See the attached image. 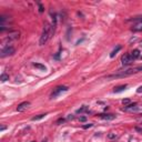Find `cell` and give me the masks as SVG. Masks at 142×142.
<instances>
[{
    "label": "cell",
    "mask_w": 142,
    "mask_h": 142,
    "mask_svg": "<svg viewBox=\"0 0 142 142\" xmlns=\"http://www.w3.org/2000/svg\"><path fill=\"white\" fill-rule=\"evenodd\" d=\"M32 142H35V141H32Z\"/></svg>",
    "instance_id": "obj_24"
},
{
    "label": "cell",
    "mask_w": 142,
    "mask_h": 142,
    "mask_svg": "<svg viewBox=\"0 0 142 142\" xmlns=\"http://www.w3.org/2000/svg\"><path fill=\"white\" fill-rule=\"evenodd\" d=\"M130 55H131V57H132L133 60H134V59H138L140 57V50H138V49H134V50H133V51L131 52Z\"/></svg>",
    "instance_id": "obj_9"
},
{
    "label": "cell",
    "mask_w": 142,
    "mask_h": 142,
    "mask_svg": "<svg viewBox=\"0 0 142 142\" xmlns=\"http://www.w3.org/2000/svg\"><path fill=\"white\" fill-rule=\"evenodd\" d=\"M41 142H47V139H45V140H42Z\"/></svg>",
    "instance_id": "obj_23"
},
{
    "label": "cell",
    "mask_w": 142,
    "mask_h": 142,
    "mask_svg": "<svg viewBox=\"0 0 142 142\" xmlns=\"http://www.w3.org/2000/svg\"><path fill=\"white\" fill-rule=\"evenodd\" d=\"M126 88H127V84H123V86H119V87L114 88L113 92H116V93H118V92H121V91L126 90Z\"/></svg>",
    "instance_id": "obj_11"
},
{
    "label": "cell",
    "mask_w": 142,
    "mask_h": 142,
    "mask_svg": "<svg viewBox=\"0 0 142 142\" xmlns=\"http://www.w3.org/2000/svg\"><path fill=\"white\" fill-rule=\"evenodd\" d=\"M86 120H87V118H86V117H81V118H80V121H81V122H84Z\"/></svg>",
    "instance_id": "obj_21"
},
{
    "label": "cell",
    "mask_w": 142,
    "mask_h": 142,
    "mask_svg": "<svg viewBox=\"0 0 142 142\" xmlns=\"http://www.w3.org/2000/svg\"><path fill=\"white\" fill-rule=\"evenodd\" d=\"M132 31H142V21H138L132 27Z\"/></svg>",
    "instance_id": "obj_7"
},
{
    "label": "cell",
    "mask_w": 142,
    "mask_h": 142,
    "mask_svg": "<svg viewBox=\"0 0 142 142\" xmlns=\"http://www.w3.org/2000/svg\"><path fill=\"white\" fill-rule=\"evenodd\" d=\"M84 111H88V108H87V106H82L81 109H78V110H77V112H78V113L84 112Z\"/></svg>",
    "instance_id": "obj_15"
},
{
    "label": "cell",
    "mask_w": 142,
    "mask_h": 142,
    "mask_svg": "<svg viewBox=\"0 0 142 142\" xmlns=\"http://www.w3.org/2000/svg\"><path fill=\"white\" fill-rule=\"evenodd\" d=\"M39 8H40V9H39V11H40V12H42V11H43V7H42V5H39Z\"/></svg>",
    "instance_id": "obj_22"
},
{
    "label": "cell",
    "mask_w": 142,
    "mask_h": 142,
    "mask_svg": "<svg viewBox=\"0 0 142 142\" xmlns=\"http://www.w3.org/2000/svg\"><path fill=\"white\" fill-rule=\"evenodd\" d=\"M46 116H47V114H39V116H36V117H33V118H32V121H38V120H41V119H43Z\"/></svg>",
    "instance_id": "obj_13"
},
{
    "label": "cell",
    "mask_w": 142,
    "mask_h": 142,
    "mask_svg": "<svg viewBox=\"0 0 142 142\" xmlns=\"http://www.w3.org/2000/svg\"><path fill=\"white\" fill-rule=\"evenodd\" d=\"M66 91H68V87H66V86H59V87H57L56 89H53V91H52V93L50 97L56 98V97H58L61 92H66Z\"/></svg>",
    "instance_id": "obj_3"
},
{
    "label": "cell",
    "mask_w": 142,
    "mask_h": 142,
    "mask_svg": "<svg viewBox=\"0 0 142 142\" xmlns=\"http://www.w3.org/2000/svg\"><path fill=\"white\" fill-rule=\"evenodd\" d=\"M120 50H121V46H118L117 48H114V49L112 50V52L110 53V58H114V56H116L117 53L120 51Z\"/></svg>",
    "instance_id": "obj_10"
},
{
    "label": "cell",
    "mask_w": 142,
    "mask_h": 142,
    "mask_svg": "<svg viewBox=\"0 0 142 142\" xmlns=\"http://www.w3.org/2000/svg\"><path fill=\"white\" fill-rule=\"evenodd\" d=\"M29 106H30V102H28V101H25V102L20 103L19 106H17V111H18V112H22V111H25V110H26Z\"/></svg>",
    "instance_id": "obj_5"
},
{
    "label": "cell",
    "mask_w": 142,
    "mask_h": 142,
    "mask_svg": "<svg viewBox=\"0 0 142 142\" xmlns=\"http://www.w3.org/2000/svg\"><path fill=\"white\" fill-rule=\"evenodd\" d=\"M55 27L56 26H53V25H49L48 22L45 23V28H43L41 38H40V45L41 46L46 45V43L49 41V39L52 37L53 31H55Z\"/></svg>",
    "instance_id": "obj_1"
},
{
    "label": "cell",
    "mask_w": 142,
    "mask_h": 142,
    "mask_svg": "<svg viewBox=\"0 0 142 142\" xmlns=\"http://www.w3.org/2000/svg\"><path fill=\"white\" fill-rule=\"evenodd\" d=\"M13 53H15V48L11 47V46H7V47H5V48L1 50L0 57H1V58H5V57L11 56V55H13Z\"/></svg>",
    "instance_id": "obj_2"
},
{
    "label": "cell",
    "mask_w": 142,
    "mask_h": 142,
    "mask_svg": "<svg viewBox=\"0 0 142 142\" xmlns=\"http://www.w3.org/2000/svg\"><path fill=\"white\" fill-rule=\"evenodd\" d=\"M137 92H138V93H142V86H140V87L138 88V90H137Z\"/></svg>",
    "instance_id": "obj_19"
},
{
    "label": "cell",
    "mask_w": 142,
    "mask_h": 142,
    "mask_svg": "<svg viewBox=\"0 0 142 142\" xmlns=\"http://www.w3.org/2000/svg\"><path fill=\"white\" fill-rule=\"evenodd\" d=\"M100 118L103 120H113L116 119V116L114 114H100Z\"/></svg>",
    "instance_id": "obj_8"
},
{
    "label": "cell",
    "mask_w": 142,
    "mask_h": 142,
    "mask_svg": "<svg viewBox=\"0 0 142 142\" xmlns=\"http://www.w3.org/2000/svg\"><path fill=\"white\" fill-rule=\"evenodd\" d=\"M139 106H137V103H131L123 108V111H138Z\"/></svg>",
    "instance_id": "obj_6"
},
{
    "label": "cell",
    "mask_w": 142,
    "mask_h": 142,
    "mask_svg": "<svg viewBox=\"0 0 142 142\" xmlns=\"http://www.w3.org/2000/svg\"><path fill=\"white\" fill-rule=\"evenodd\" d=\"M93 126L92 123H89V124H86V126H83V129H88V128H91V127Z\"/></svg>",
    "instance_id": "obj_17"
},
{
    "label": "cell",
    "mask_w": 142,
    "mask_h": 142,
    "mask_svg": "<svg viewBox=\"0 0 142 142\" xmlns=\"http://www.w3.org/2000/svg\"><path fill=\"white\" fill-rule=\"evenodd\" d=\"M133 61L132 57H131V55L130 53H124V55L122 56V58H121V62H122L123 66H129L131 65Z\"/></svg>",
    "instance_id": "obj_4"
},
{
    "label": "cell",
    "mask_w": 142,
    "mask_h": 142,
    "mask_svg": "<svg viewBox=\"0 0 142 142\" xmlns=\"http://www.w3.org/2000/svg\"><path fill=\"white\" fill-rule=\"evenodd\" d=\"M136 70H137V72H140V71H142V65L139 66V67H137Z\"/></svg>",
    "instance_id": "obj_18"
},
{
    "label": "cell",
    "mask_w": 142,
    "mask_h": 142,
    "mask_svg": "<svg viewBox=\"0 0 142 142\" xmlns=\"http://www.w3.org/2000/svg\"><path fill=\"white\" fill-rule=\"evenodd\" d=\"M36 67V68H39V69H41V70H46V67L45 66H42V65H40V63H35L33 65Z\"/></svg>",
    "instance_id": "obj_14"
},
{
    "label": "cell",
    "mask_w": 142,
    "mask_h": 142,
    "mask_svg": "<svg viewBox=\"0 0 142 142\" xmlns=\"http://www.w3.org/2000/svg\"><path fill=\"white\" fill-rule=\"evenodd\" d=\"M108 138H109V139H111V140H112V139H116V138H117V134H116V133H112V132H111V133H109V134H108Z\"/></svg>",
    "instance_id": "obj_16"
},
{
    "label": "cell",
    "mask_w": 142,
    "mask_h": 142,
    "mask_svg": "<svg viewBox=\"0 0 142 142\" xmlns=\"http://www.w3.org/2000/svg\"><path fill=\"white\" fill-rule=\"evenodd\" d=\"M0 80H1V82H6V81L9 80V76L7 73H2L1 77H0Z\"/></svg>",
    "instance_id": "obj_12"
},
{
    "label": "cell",
    "mask_w": 142,
    "mask_h": 142,
    "mask_svg": "<svg viewBox=\"0 0 142 142\" xmlns=\"http://www.w3.org/2000/svg\"><path fill=\"white\" fill-rule=\"evenodd\" d=\"M129 102H130L129 99H126V100H123V101H122V103H123V104H128Z\"/></svg>",
    "instance_id": "obj_20"
}]
</instances>
